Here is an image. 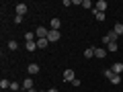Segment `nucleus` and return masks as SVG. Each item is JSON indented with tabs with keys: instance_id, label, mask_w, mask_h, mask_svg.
Here are the masks:
<instances>
[{
	"instance_id": "f257e3e1",
	"label": "nucleus",
	"mask_w": 123,
	"mask_h": 92,
	"mask_svg": "<svg viewBox=\"0 0 123 92\" xmlns=\"http://www.w3.org/2000/svg\"><path fill=\"white\" fill-rule=\"evenodd\" d=\"M60 39H62V33H60V31L49 29V35H47V41H49V43H55V41H60Z\"/></svg>"
},
{
	"instance_id": "f03ea898",
	"label": "nucleus",
	"mask_w": 123,
	"mask_h": 92,
	"mask_svg": "<svg viewBox=\"0 0 123 92\" xmlns=\"http://www.w3.org/2000/svg\"><path fill=\"white\" fill-rule=\"evenodd\" d=\"M35 35H37V39H47V35H49V29H45V27H37Z\"/></svg>"
},
{
	"instance_id": "7ed1b4c3",
	"label": "nucleus",
	"mask_w": 123,
	"mask_h": 92,
	"mask_svg": "<svg viewBox=\"0 0 123 92\" xmlns=\"http://www.w3.org/2000/svg\"><path fill=\"white\" fill-rule=\"evenodd\" d=\"M107 0H98V2H94V10H97V12H105L107 10Z\"/></svg>"
},
{
	"instance_id": "20e7f679",
	"label": "nucleus",
	"mask_w": 123,
	"mask_h": 92,
	"mask_svg": "<svg viewBox=\"0 0 123 92\" xmlns=\"http://www.w3.org/2000/svg\"><path fill=\"white\" fill-rule=\"evenodd\" d=\"M62 78H64V82H74V80H76V76H74V72H72V70H66Z\"/></svg>"
},
{
	"instance_id": "39448f33",
	"label": "nucleus",
	"mask_w": 123,
	"mask_h": 92,
	"mask_svg": "<svg viewBox=\"0 0 123 92\" xmlns=\"http://www.w3.org/2000/svg\"><path fill=\"white\" fill-rule=\"evenodd\" d=\"M111 70H113V74L121 76V72H123V63H121V61H115L113 66H111Z\"/></svg>"
},
{
	"instance_id": "423d86ee",
	"label": "nucleus",
	"mask_w": 123,
	"mask_h": 92,
	"mask_svg": "<svg viewBox=\"0 0 123 92\" xmlns=\"http://www.w3.org/2000/svg\"><path fill=\"white\" fill-rule=\"evenodd\" d=\"M14 10H17V14H18V17H23V14L27 12V4H25V2H18V4L14 6Z\"/></svg>"
},
{
	"instance_id": "0eeeda50",
	"label": "nucleus",
	"mask_w": 123,
	"mask_h": 92,
	"mask_svg": "<svg viewBox=\"0 0 123 92\" xmlns=\"http://www.w3.org/2000/svg\"><path fill=\"white\" fill-rule=\"evenodd\" d=\"M94 57H98V59L107 57V49L105 47H94Z\"/></svg>"
},
{
	"instance_id": "6e6552de",
	"label": "nucleus",
	"mask_w": 123,
	"mask_h": 92,
	"mask_svg": "<svg viewBox=\"0 0 123 92\" xmlns=\"http://www.w3.org/2000/svg\"><path fill=\"white\" fill-rule=\"evenodd\" d=\"M37 72H39V66H37V63H29V66H27V74L29 76H35Z\"/></svg>"
},
{
	"instance_id": "1a4fd4ad",
	"label": "nucleus",
	"mask_w": 123,
	"mask_h": 92,
	"mask_svg": "<svg viewBox=\"0 0 123 92\" xmlns=\"http://www.w3.org/2000/svg\"><path fill=\"white\" fill-rule=\"evenodd\" d=\"M31 88H33V80H31V78H25V80H23V90L29 92Z\"/></svg>"
},
{
	"instance_id": "9d476101",
	"label": "nucleus",
	"mask_w": 123,
	"mask_h": 92,
	"mask_svg": "<svg viewBox=\"0 0 123 92\" xmlns=\"http://www.w3.org/2000/svg\"><path fill=\"white\" fill-rule=\"evenodd\" d=\"M49 25H51V29H53V31H60V27H62V21H60V18H55V17H53Z\"/></svg>"
},
{
	"instance_id": "9b49d317",
	"label": "nucleus",
	"mask_w": 123,
	"mask_h": 92,
	"mask_svg": "<svg viewBox=\"0 0 123 92\" xmlns=\"http://www.w3.org/2000/svg\"><path fill=\"white\" fill-rule=\"evenodd\" d=\"M25 49H27V51H35V49H37V41H29V43H25Z\"/></svg>"
},
{
	"instance_id": "f8f14e48",
	"label": "nucleus",
	"mask_w": 123,
	"mask_h": 92,
	"mask_svg": "<svg viewBox=\"0 0 123 92\" xmlns=\"http://www.w3.org/2000/svg\"><path fill=\"white\" fill-rule=\"evenodd\" d=\"M47 45H49L47 39H37V49H45Z\"/></svg>"
},
{
	"instance_id": "ddd939ff",
	"label": "nucleus",
	"mask_w": 123,
	"mask_h": 92,
	"mask_svg": "<svg viewBox=\"0 0 123 92\" xmlns=\"http://www.w3.org/2000/svg\"><path fill=\"white\" fill-rule=\"evenodd\" d=\"M29 41H35V33L27 31V33H25V43H29Z\"/></svg>"
},
{
	"instance_id": "4468645a",
	"label": "nucleus",
	"mask_w": 123,
	"mask_h": 92,
	"mask_svg": "<svg viewBox=\"0 0 123 92\" xmlns=\"http://www.w3.org/2000/svg\"><path fill=\"white\" fill-rule=\"evenodd\" d=\"M94 10V8H92ZM94 18H97L98 23H105V12H97V10H94Z\"/></svg>"
},
{
	"instance_id": "2eb2a0df",
	"label": "nucleus",
	"mask_w": 123,
	"mask_h": 92,
	"mask_svg": "<svg viewBox=\"0 0 123 92\" xmlns=\"http://www.w3.org/2000/svg\"><path fill=\"white\" fill-rule=\"evenodd\" d=\"M84 57H86V59H90V57H94V47H88L86 51H84Z\"/></svg>"
},
{
	"instance_id": "dca6fc26",
	"label": "nucleus",
	"mask_w": 123,
	"mask_h": 92,
	"mask_svg": "<svg viewBox=\"0 0 123 92\" xmlns=\"http://www.w3.org/2000/svg\"><path fill=\"white\" fill-rule=\"evenodd\" d=\"M113 31H115V33H117L119 37H121V35H123V25H121V23H117V25L113 27Z\"/></svg>"
},
{
	"instance_id": "f3484780",
	"label": "nucleus",
	"mask_w": 123,
	"mask_h": 92,
	"mask_svg": "<svg viewBox=\"0 0 123 92\" xmlns=\"http://www.w3.org/2000/svg\"><path fill=\"white\" fill-rule=\"evenodd\" d=\"M8 49H10V51H17V49H18V43H17L14 39H10V41H8Z\"/></svg>"
},
{
	"instance_id": "a211bd4d",
	"label": "nucleus",
	"mask_w": 123,
	"mask_h": 92,
	"mask_svg": "<svg viewBox=\"0 0 123 92\" xmlns=\"http://www.w3.org/2000/svg\"><path fill=\"white\" fill-rule=\"evenodd\" d=\"M117 47H119V45H117V41H111V43L107 45V51H117Z\"/></svg>"
},
{
	"instance_id": "6ab92c4d",
	"label": "nucleus",
	"mask_w": 123,
	"mask_h": 92,
	"mask_svg": "<svg viewBox=\"0 0 123 92\" xmlns=\"http://www.w3.org/2000/svg\"><path fill=\"white\" fill-rule=\"evenodd\" d=\"M0 88H2V92H4V88H10V82L2 78V80H0Z\"/></svg>"
},
{
	"instance_id": "aec40b11",
	"label": "nucleus",
	"mask_w": 123,
	"mask_h": 92,
	"mask_svg": "<svg viewBox=\"0 0 123 92\" xmlns=\"http://www.w3.org/2000/svg\"><path fill=\"white\" fill-rule=\"evenodd\" d=\"M107 37H109V41H117V39H119V35L115 33V31H111V33H107Z\"/></svg>"
},
{
	"instance_id": "412c9836",
	"label": "nucleus",
	"mask_w": 123,
	"mask_h": 92,
	"mask_svg": "<svg viewBox=\"0 0 123 92\" xmlns=\"http://www.w3.org/2000/svg\"><path fill=\"white\" fill-rule=\"evenodd\" d=\"M82 6L84 8H94V4H92L90 0H82Z\"/></svg>"
},
{
	"instance_id": "4be33fe9",
	"label": "nucleus",
	"mask_w": 123,
	"mask_h": 92,
	"mask_svg": "<svg viewBox=\"0 0 123 92\" xmlns=\"http://www.w3.org/2000/svg\"><path fill=\"white\" fill-rule=\"evenodd\" d=\"M111 84H121V76H117V74H115L113 78H111Z\"/></svg>"
},
{
	"instance_id": "5701e85b",
	"label": "nucleus",
	"mask_w": 123,
	"mask_h": 92,
	"mask_svg": "<svg viewBox=\"0 0 123 92\" xmlns=\"http://www.w3.org/2000/svg\"><path fill=\"white\" fill-rule=\"evenodd\" d=\"M113 76H115V74H113V70H111V68H109V70H105V78H109V80H111Z\"/></svg>"
},
{
	"instance_id": "b1692460",
	"label": "nucleus",
	"mask_w": 123,
	"mask_h": 92,
	"mask_svg": "<svg viewBox=\"0 0 123 92\" xmlns=\"http://www.w3.org/2000/svg\"><path fill=\"white\" fill-rule=\"evenodd\" d=\"M10 90H21V86H18V82H10Z\"/></svg>"
},
{
	"instance_id": "393cba45",
	"label": "nucleus",
	"mask_w": 123,
	"mask_h": 92,
	"mask_svg": "<svg viewBox=\"0 0 123 92\" xmlns=\"http://www.w3.org/2000/svg\"><path fill=\"white\" fill-rule=\"evenodd\" d=\"M21 23H23V17H18V14H17V17H14V25H21Z\"/></svg>"
},
{
	"instance_id": "a878e982",
	"label": "nucleus",
	"mask_w": 123,
	"mask_h": 92,
	"mask_svg": "<svg viewBox=\"0 0 123 92\" xmlns=\"http://www.w3.org/2000/svg\"><path fill=\"white\" fill-rule=\"evenodd\" d=\"M47 92H57V88H49V90Z\"/></svg>"
},
{
	"instance_id": "bb28decb",
	"label": "nucleus",
	"mask_w": 123,
	"mask_h": 92,
	"mask_svg": "<svg viewBox=\"0 0 123 92\" xmlns=\"http://www.w3.org/2000/svg\"><path fill=\"white\" fill-rule=\"evenodd\" d=\"M29 92H39V90H37V88H31V90Z\"/></svg>"
},
{
	"instance_id": "cd10ccee",
	"label": "nucleus",
	"mask_w": 123,
	"mask_h": 92,
	"mask_svg": "<svg viewBox=\"0 0 123 92\" xmlns=\"http://www.w3.org/2000/svg\"><path fill=\"white\" fill-rule=\"evenodd\" d=\"M39 92H47V90H39Z\"/></svg>"
}]
</instances>
